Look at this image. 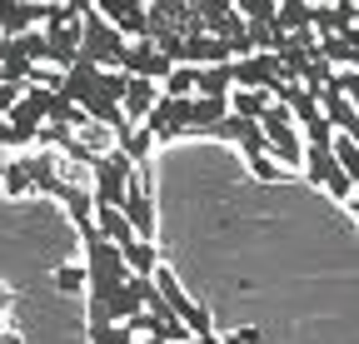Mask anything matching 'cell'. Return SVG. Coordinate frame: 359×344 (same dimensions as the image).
Wrapping results in <instances>:
<instances>
[{
    "instance_id": "cell-1",
    "label": "cell",
    "mask_w": 359,
    "mask_h": 344,
    "mask_svg": "<svg viewBox=\"0 0 359 344\" xmlns=\"http://www.w3.org/2000/svg\"><path fill=\"white\" fill-rule=\"evenodd\" d=\"M80 55L90 60V65H100V70H125V55H130V40L90 6V15H85V25H80Z\"/></svg>"
},
{
    "instance_id": "cell-2",
    "label": "cell",
    "mask_w": 359,
    "mask_h": 344,
    "mask_svg": "<svg viewBox=\"0 0 359 344\" xmlns=\"http://www.w3.org/2000/svg\"><path fill=\"white\" fill-rule=\"evenodd\" d=\"M135 165L120 145H110V150H100V160H95V185H90V195H95V205H105V209H120L125 205V190H130V180H135Z\"/></svg>"
},
{
    "instance_id": "cell-3",
    "label": "cell",
    "mask_w": 359,
    "mask_h": 344,
    "mask_svg": "<svg viewBox=\"0 0 359 344\" xmlns=\"http://www.w3.org/2000/svg\"><path fill=\"white\" fill-rule=\"evenodd\" d=\"M259 130H264V140H269V155H280V165H285V170L304 165V150H309V140L299 135L294 115H290L280 100H275V110H269V115L259 120Z\"/></svg>"
},
{
    "instance_id": "cell-4",
    "label": "cell",
    "mask_w": 359,
    "mask_h": 344,
    "mask_svg": "<svg viewBox=\"0 0 359 344\" xmlns=\"http://www.w3.org/2000/svg\"><path fill=\"white\" fill-rule=\"evenodd\" d=\"M304 180L314 185V190H330L334 200H354V185H349V175L339 170V155H334V140L330 145H309L304 150Z\"/></svg>"
},
{
    "instance_id": "cell-5",
    "label": "cell",
    "mask_w": 359,
    "mask_h": 344,
    "mask_svg": "<svg viewBox=\"0 0 359 344\" xmlns=\"http://www.w3.org/2000/svg\"><path fill=\"white\" fill-rule=\"evenodd\" d=\"M140 130H150V140H155V145H165V140H180V135H190V100H165V95H160L155 115L140 125Z\"/></svg>"
},
{
    "instance_id": "cell-6",
    "label": "cell",
    "mask_w": 359,
    "mask_h": 344,
    "mask_svg": "<svg viewBox=\"0 0 359 344\" xmlns=\"http://www.w3.org/2000/svg\"><path fill=\"white\" fill-rule=\"evenodd\" d=\"M170 70H175V60H165L160 46H150V40H135L130 55H125V75H135V80H155V85H165Z\"/></svg>"
},
{
    "instance_id": "cell-7",
    "label": "cell",
    "mask_w": 359,
    "mask_h": 344,
    "mask_svg": "<svg viewBox=\"0 0 359 344\" xmlns=\"http://www.w3.org/2000/svg\"><path fill=\"white\" fill-rule=\"evenodd\" d=\"M100 15L130 40V46H135V40H150V11H140V6H130V0H105V6H100Z\"/></svg>"
},
{
    "instance_id": "cell-8",
    "label": "cell",
    "mask_w": 359,
    "mask_h": 344,
    "mask_svg": "<svg viewBox=\"0 0 359 344\" xmlns=\"http://www.w3.org/2000/svg\"><path fill=\"white\" fill-rule=\"evenodd\" d=\"M155 105H160V85L130 75V85H125V120H130V125H135V120L145 125V120L155 115Z\"/></svg>"
},
{
    "instance_id": "cell-9",
    "label": "cell",
    "mask_w": 359,
    "mask_h": 344,
    "mask_svg": "<svg viewBox=\"0 0 359 344\" xmlns=\"http://www.w3.org/2000/svg\"><path fill=\"white\" fill-rule=\"evenodd\" d=\"M20 170L30 175V185H35V190H45V195H60V190H65V180H60L55 160L45 155V150H30V155H20Z\"/></svg>"
},
{
    "instance_id": "cell-10",
    "label": "cell",
    "mask_w": 359,
    "mask_h": 344,
    "mask_svg": "<svg viewBox=\"0 0 359 344\" xmlns=\"http://www.w3.org/2000/svg\"><path fill=\"white\" fill-rule=\"evenodd\" d=\"M95 225H100V235H105L115 249H130L135 240H140V235H135V225L125 220V209H105V205H95Z\"/></svg>"
},
{
    "instance_id": "cell-11",
    "label": "cell",
    "mask_w": 359,
    "mask_h": 344,
    "mask_svg": "<svg viewBox=\"0 0 359 344\" xmlns=\"http://www.w3.org/2000/svg\"><path fill=\"white\" fill-rule=\"evenodd\" d=\"M230 95H235V65L200 70V100H230Z\"/></svg>"
},
{
    "instance_id": "cell-12",
    "label": "cell",
    "mask_w": 359,
    "mask_h": 344,
    "mask_svg": "<svg viewBox=\"0 0 359 344\" xmlns=\"http://www.w3.org/2000/svg\"><path fill=\"white\" fill-rule=\"evenodd\" d=\"M60 200H65V209H70V220L80 225V235H85V230H95V195H90V190L65 185V190H60Z\"/></svg>"
},
{
    "instance_id": "cell-13",
    "label": "cell",
    "mask_w": 359,
    "mask_h": 344,
    "mask_svg": "<svg viewBox=\"0 0 359 344\" xmlns=\"http://www.w3.org/2000/svg\"><path fill=\"white\" fill-rule=\"evenodd\" d=\"M269 110H275V95L269 90H235L230 95V115H240V120H264Z\"/></svg>"
},
{
    "instance_id": "cell-14",
    "label": "cell",
    "mask_w": 359,
    "mask_h": 344,
    "mask_svg": "<svg viewBox=\"0 0 359 344\" xmlns=\"http://www.w3.org/2000/svg\"><path fill=\"white\" fill-rule=\"evenodd\" d=\"M160 95H165V100H195V95H200V70H195V65H175L170 80L160 85Z\"/></svg>"
},
{
    "instance_id": "cell-15",
    "label": "cell",
    "mask_w": 359,
    "mask_h": 344,
    "mask_svg": "<svg viewBox=\"0 0 359 344\" xmlns=\"http://www.w3.org/2000/svg\"><path fill=\"white\" fill-rule=\"evenodd\" d=\"M275 25H280L285 35H309V30H314V6L285 0V6H280V15H275Z\"/></svg>"
},
{
    "instance_id": "cell-16",
    "label": "cell",
    "mask_w": 359,
    "mask_h": 344,
    "mask_svg": "<svg viewBox=\"0 0 359 344\" xmlns=\"http://www.w3.org/2000/svg\"><path fill=\"white\" fill-rule=\"evenodd\" d=\"M334 155H339V170L349 175V185L359 190V145H354V140H344V135H334Z\"/></svg>"
},
{
    "instance_id": "cell-17",
    "label": "cell",
    "mask_w": 359,
    "mask_h": 344,
    "mask_svg": "<svg viewBox=\"0 0 359 344\" xmlns=\"http://www.w3.org/2000/svg\"><path fill=\"white\" fill-rule=\"evenodd\" d=\"M55 289H60V294H80V289H90L85 265H60V270H55Z\"/></svg>"
},
{
    "instance_id": "cell-18",
    "label": "cell",
    "mask_w": 359,
    "mask_h": 344,
    "mask_svg": "<svg viewBox=\"0 0 359 344\" xmlns=\"http://www.w3.org/2000/svg\"><path fill=\"white\" fill-rule=\"evenodd\" d=\"M0 190H6V195H30L35 185H30V175H25V170H20V160H11V170H6V185H0Z\"/></svg>"
},
{
    "instance_id": "cell-19",
    "label": "cell",
    "mask_w": 359,
    "mask_h": 344,
    "mask_svg": "<svg viewBox=\"0 0 359 344\" xmlns=\"http://www.w3.org/2000/svg\"><path fill=\"white\" fill-rule=\"evenodd\" d=\"M90 344H135V329L130 324H110V329H95Z\"/></svg>"
},
{
    "instance_id": "cell-20",
    "label": "cell",
    "mask_w": 359,
    "mask_h": 344,
    "mask_svg": "<svg viewBox=\"0 0 359 344\" xmlns=\"http://www.w3.org/2000/svg\"><path fill=\"white\" fill-rule=\"evenodd\" d=\"M334 90L359 110V70H339V75H334Z\"/></svg>"
},
{
    "instance_id": "cell-21",
    "label": "cell",
    "mask_w": 359,
    "mask_h": 344,
    "mask_svg": "<svg viewBox=\"0 0 359 344\" xmlns=\"http://www.w3.org/2000/svg\"><path fill=\"white\" fill-rule=\"evenodd\" d=\"M20 100H25V85H0V120H6Z\"/></svg>"
},
{
    "instance_id": "cell-22",
    "label": "cell",
    "mask_w": 359,
    "mask_h": 344,
    "mask_svg": "<svg viewBox=\"0 0 359 344\" xmlns=\"http://www.w3.org/2000/svg\"><path fill=\"white\" fill-rule=\"evenodd\" d=\"M219 344H259V329H230Z\"/></svg>"
},
{
    "instance_id": "cell-23",
    "label": "cell",
    "mask_w": 359,
    "mask_h": 344,
    "mask_svg": "<svg viewBox=\"0 0 359 344\" xmlns=\"http://www.w3.org/2000/svg\"><path fill=\"white\" fill-rule=\"evenodd\" d=\"M6 305H11V289H6V284H0V315H6Z\"/></svg>"
},
{
    "instance_id": "cell-24",
    "label": "cell",
    "mask_w": 359,
    "mask_h": 344,
    "mask_svg": "<svg viewBox=\"0 0 359 344\" xmlns=\"http://www.w3.org/2000/svg\"><path fill=\"white\" fill-rule=\"evenodd\" d=\"M6 170H11V160H6V155H0V185H6Z\"/></svg>"
},
{
    "instance_id": "cell-25",
    "label": "cell",
    "mask_w": 359,
    "mask_h": 344,
    "mask_svg": "<svg viewBox=\"0 0 359 344\" xmlns=\"http://www.w3.org/2000/svg\"><path fill=\"white\" fill-rule=\"evenodd\" d=\"M349 209H354V220H359V190H354V200H349Z\"/></svg>"
},
{
    "instance_id": "cell-26",
    "label": "cell",
    "mask_w": 359,
    "mask_h": 344,
    "mask_svg": "<svg viewBox=\"0 0 359 344\" xmlns=\"http://www.w3.org/2000/svg\"><path fill=\"white\" fill-rule=\"evenodd\" d=\"M0 344H15V339H11V334H0Z\"/></svg>"
},
{
    "instance_id": "cell-27",
    "label": "cell",
    "mask_w": 359,
    "mask_h": 344,
    "mask_svg": "<svg viewBox=\"0 0 359 344\" xmlns=\"http://www.w3.org/2000/svg\"><path fill=\"white\" fill-rule=\"evenodd\" d=\"M145 344H165V339H145Z\"/></svg>"
}]
</instances>
